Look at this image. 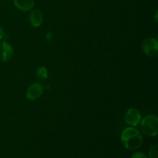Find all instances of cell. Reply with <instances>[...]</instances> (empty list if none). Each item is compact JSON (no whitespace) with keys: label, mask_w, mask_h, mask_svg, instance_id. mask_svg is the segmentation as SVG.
Listing matches in <instances>:
<instances>
[{"label":"cell","mask_w":158,"mask_h":158,"mask_svg":"<svg viewBox=\"0 0 158 158\" xmlns=\"http://www.w3.org/2000/svg\"><path fill=\"white\" fill-rule=\"evenodd\" d=\"M143 53L150 57H157L158 56V41L156 38L149 37L143 40L141 44Z\"/></svg>","instance_id":"3957f363"},{"label":"cell","mask_w":158,"mask_h":158,"mask_svg":"<svg viewBox=\"0 0 158 158\" xmlns=\"http://www.w3.org/2000/svg\"><path fill=\"white\" fill-rule=\"evenodd\" d=\"M143 136L138 129L129 127L122 131L121 142L126 149L130 151L138 149L143 143Z\"/></svg>","instance_id":"6da1fadb"},{"label":"cell","mask_w":158,"mask_h":158,"mask_svg":"<svg viewBox=\"0 0 158 158\" xmlns=\"http://www.w3.org/2000/svg\"><path fill=\"white\" fill-rule=\"evenodd\" d=\"M140 131L149 137H156L158 134V118L154 114H149L141 119Z\"/></svg>","instance_id":"7a4b0ae2"},{"label":"cell","mask_w":158,"mask_h":158,"mask_svg":"<svg viewBox=\"0 0 158 158\" xmlns=\"http://www.w3.org/2000/svg\"><path fill=\"white\" fill-rule=\"evenodd\" d=\"M29 23L34 28L40 27L43 22V14L40 9H33L31 11L29 17Z\"/></svg>","instance_id":"52a82bcc"},{"label":"cell","mask_w":158,"mask_h":158,"mask_svg":"<svg viewBox=\"0 0 158 158\" xmlns=\"http://www.w3.org/2000/svg\"><path fill=\"white\" fill-rule=\"evenodd\" d=\"M157 147L158 145L156 144L153 145L149 151V157L150 158H158V154H157Z\"/></svg>","instance_id":"30bf717a"},{"label":"cell","mask_w":158,"mask_h":158,"mask_svg":"<svg viewBox=\"0 0 158 158\" xmlns=\"http://www.w3.org/2000/svg\"><path fill=\"white\" fill-rule=\"evenodd\" d=\"M4 37V31H3L2 28L0 26V40H2Z\"/></svg>","instance_id":"7c38bea8"},{"label":"cell","mask_w":158,"mask_h":158,"mask_svg":"<svg viewBox=\"0 0 158 158\" xmlns=\"http://www.w3.org/2000/svg\"><path fill=\"white\" fill-rule=\"evenodd\" d=\"M35 75L38 78L42 79V80H46L48 77V73L47 69L44 66H40L38 69H36V73H35Z\"/></svg>","instance_id":"9c48e42d"},{"label":"cell","mask_w":158,"mask_h":158,"mask_svg":"<svg viewBox=\"0 0 158 158\" xmlns=\"http://www.w3.org/2000/svg\"><path fill=\"white\" fill-rule=\"evenodd\" d=\"M43 86L40 83H32L26 90V97L29 100H36L43 95Z\"/></svg>","instance_id":"5b68a950"},{"label":"cell","mask_w":158,"mask_h":158,"mask_svg":"<svg viewBox=\"0 0 158 158\" xmlns=\"http://www.w3.org/2000/svg\"><path fill=\"white\" fill-rule=\"evenodd\" d=\"M15 7L23 12L32 10L34 6V0H13Z\"/></svg>","instance_id":"ba28073f"},{"label":"cell","mask_w":158,"mask_h":158,"mask_svg":"<svg viewBox=\"0 0 158 158\" xmlns=\"http://www.w3.org/2000/svg\"><path fill=\"white\" fill-rule=\"evenodd\" d=\"M14 56V50L12 45L6 41L0 43V60L2 62H9Z\"/></svg>","instance_id":"8992f818"},{"label":"cell","mask_w":158,"mask_h":158,"mask_svg":"<svg viewBox=\"0 0 158 158\" xmlns=\"http://www.w3.org/2000/svg\"><path fill=\"white\" fill-rule=\"evenodd\" d=\"M131 158H148L147 157L146 154L143 152H137L134 153L132 156H131Z\"/></svg>","instance_id":"8fae6325"},{"label":"cell","mask_w":158,"mask_h":158,"mask_svg":"<svg viewBox=\"0 0 158 158\" xmlns=\"http://www.w3.org/2000/svg\"><path fill=\"white\" fill-rule=\"evenodd\" d=\"M141 113L137 108H130L125 114L124 120L127 124L131 127H137L141 121Z\"/></svg>","instance_id":"277c9868"}]
</instances>
